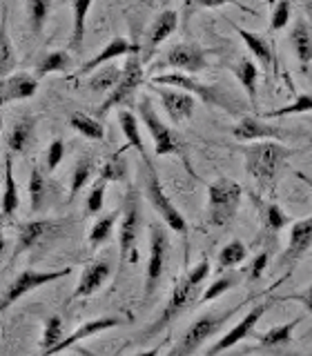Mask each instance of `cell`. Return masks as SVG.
Listing matches in <instances>:
<instances>
[{"label": "cell", "mask_w": 312, "mask_h": 356, "mask_svg": "<svg viewBox=\"0 0 312 356\" xmlns=\"http://www.w3.org/2000/svg\"><path fill=\"white\" fill-rule=\"evenodd\" d=\"M208 274H210V259H208V256H203L201 263L194 265L192 270H189L181 278V281L174 285L172 294H170V298H167V303H165L163 312L159 314V318H156L152 325L141 334L139 341H143V343L150 341L159 332H163L167 325H172L178 316H183L189 307L196 305L201 300V296H203V294H201V287H203V281L208 278Z\"/></svg>", "instance_id": "obj_1"}, {"label": "cell", "mask_w": 312, "mask_h": 356, "mask_svg": "<svg viewBox=\"0 0 312 356\" xmlns=\"http://www.w3.org/2000/svg\"><path fill=\"white\" fill-rule=\"evenodd\" d=\"M243 305H245V300L243 303H237L234 307L221 309V312H205L203 316H198L192 325L183 332V337L176 341V345L170 350L167 356H194L201 345H203L208 339L217 337V334L221 332V327L226 325V323L237 314Z\"/></svg>", "instance_id": "obj_2"}, {"label": "cell", "mask_w": 312, "mask_h": 356, "mask_svg": "<svg viewBox=\"0 0 312 356\" xmlns=\"http://www.w3.org/2000/svg\"><path fill=\"white\" fill-rule=\"evenodd\" d=\"M243 156H245V170L252 174L256 183L267 187V185H272L279 165L290 156V149L274 140H265V143H254L250 147H245Z\"/></svg>", "instance_id": "obj_3"}, {"label": "cell", "mask_w": 312, "mask_h": 356, "mask_svg": "<svg viewBox=\"0 0 312 356\" xmlns=\"http://www.w3.org/2000/svg\"><path fill=\"white\" fill-rule=\"evenodd\" d=\"M243 189L230 178H219L208 187V222L212 227H226L234 220L241 205Z\"/></svg>", "instance_id": "obj_4"}, {"label": "cell", "mask_w": 312, "mask_h": 356, "mask_svg": "<svg viewBox=\"0 0 312 356\" xmlns=\"http://www.w3.org/2000/svg\"><path fill=\"white\" fill-rule=\"evenodd\" d=\"M152 85L156 87H172V89H178V92H187L192 94L194 98H201L205 105H214V107H221L226 111H237V107H234V100H230V96L223 92L221 87L217 85H205L196 81L194 76L189 74H181V72H174V74H159L154 76Z\"/></svg>", "instance_id": "obj_5"}, {"label": "cell", "mask_w": 312, "mask_h": 356, "mask_svg": "<svg viewBox=\"0 0 312 356\" xmlns=\"http://www.w3.org/2000/svg\"><path fill=\"white\" fill-rule=\"evenodd\" d=\"M143 227V216H141V196L136 187L127 189L125 205H123V218H120V229H118V248H120V265L125 263H136L139 252H136V241Z\"/></svg>", "instance_id": "obj_6"}, {"label": "cell", "mask_w": 312, "mask_h": 356, "mask_svg": "<svg viewBox=\"0 0 312 356\" xmlns=\"http://www.w3.org/2000/svg\"><path fill=\"white\" fill-rule=\"evenodd\" d=\"M139 118L145 127H148L150 136H152V143H154V154L156 156H170V154H178L183 156V140L181 136L172 129L167 127L165 122L161 120V116L156 114V109L152 105V100L148 96H141L139 98Z\"/></svg>", "instance_id": "obj_7"}, {"label": "cell", "mask_w": 312, "mask_h": 356, "mask_svg": "<svg viewBox=\"0 0 312 356\" xmlns=\"http://www.w3.org/2000/svg\"><path fill=\"white\" fill-rule=\"evenodd\" d=\"M145 163V196L152 203V207L156 209V214L163 218V222L172 232H178V234H185L187 232V222L183 218V214L174 207V203L170 198H167L165 189L161 185V178H159V172H156L154 163L148 159L143 161Z\"/></svg>", "instance_id": "obj_8"}, {"label": "cell", "mask_w": 312, "mask_h": 356, "mask_svg": "<svg viewBox=\"0 0 312 356\" xmlns=\"http://www.w3.org/2000/svg\"><path fill=\"white\" fill-rule=\"evenodd\" d=\"M143 81H145L143 60H141V56H139V51H136V54L127 56L125 65H123V76H120V81H118V85L109 92V96L105 98V103L100 105L98 116H105L111 107L125 109V105L132 103V96H134V92H136V89L143 85Z\"/></svg>", "instance_id": "obj_9"}, {"label": "cell", "mask_w": 312, "mask_h": 356, "mask_svg": "<svg viewBox=\"0 0 312 356\" xmlns=\"http://www.w3.org/2000/svg\"><path fill=\"white\" fill-rule=\"evenodd\" d=\"M167 254H170V238L161 222H150V261L148 270H145V292L143 298L148 300L159 287L165 265H167Z\"/></svg>", "instance_id": "obj_10"}, {"label": "cell", "mask_w": 312, "mask_h": 356, "mask_svg": "<svg viewBox=\"0 0 312 356\" xmlns=\"http://www.w3.org/2000/svg\"><path fill=\"white\" fill-rule=\"evenodd\" d=\"M72 267H63V270H54V272H36V270H25L20 272L14 281H11L5 292H3V303H0V312H7L14 303H18V298H22L25 294L33 292L42 285H49L54 281H61V278L70 276Z\"/></svg>", "instance_id": "obj_11"}, {"label": "cell", "mask_w": 312, "mask_h": 356, "mask_svg": "<svg viewBox=\"0 0 312 356\" xmlns=\"http://www.w3.org/2000/svg\"><path fill=\"white\" fill-rule=\"evenodd\" d=\"M178 70L181 74H189L194 76L198 72H203L208 67V58H205V51L196 47V44H189V42H176L172 44L170 49L165 51L163 60H159L154 65V70Z\"/></svg>", "instance_id": "obj_12"}, {"label": "cell", "mask_w": 312, "mask_h": 356, "mask_svg": "<svg viewBox=\"0 0 312 356\" xmlns=\"http://www.w3.org/2000/svg\"><path fill=\"white\" fill-rule=\"evenodd\" d=\"M274 303V298H267V300H263V303H256V305H252L250 307V312L245 314L237 325H234L228 334H223V337L212 345V348L208 350V354L205 356H217V354H221V352H226V350H230L232 345H237L239 341H243V339H250L252 334H254V327H256V323H259L261 318H263V314L267 309H270V305Z\"/></svg>", "instance_id": "obj_13"}, {"label": "cell", "mask_w": 312, "mask_h": 356, "mask_svg": "<svg viewBox=\"0 0 312 356\" xmlns=\"http://www.w3.org/2000/svg\"><path fill=\"white\" fill-rule=\"evenodd\" d=\"M312 248V216L297 220L292 227H290V238H288V248L281 256V265L292 267L299 259H304V254Z\"/></svg>", "instance_id": "obj_14"}, {"label": "cell", "mask_w": 312, "mask_h": 356, "mask_svg": "<svg viewBox=\"0 0 312 356\" xmlns=\"http://www.w3.org/2000/svg\"><path fill=\"white\" fill-rule=\"evenodd\" d=\"M232 136L248 143V140H281L286 138V131L279 129L276 125H267L265 120L254 118V116H243L232 129Z\"/></svg>", "instance_id": "obj_15"}, {"label": "cell", "mask_w": 312, "mask_h": 356, "mask_svg": "<svg viewBox=\"0 0 312 356\" xmlns=\"http://www.w3.org/2000/svg\"><path fill=\"white\" fill-rule=\"evenodd\" d=\"M156 92H159L165 114L170 116L172 122L178 125V122L192 118L194 109H196V98L192 94L178 92V89H170V87H161V89H156Z\"/></svg>", "instance_id": "obj_16"}, {"label": "cell", "mask_w": 312, "mask_h": 356, "mask_svg": "<svg viewBox=\"0 0 312 356\" xmlns=\"http://www.w3.org/2000/svg\"><path fill=\"white\" fill-rule=\"evenodd\" d=\"M109 276H111V261L109 259H96L94 263H89L85 267L81 281H78V285L74 289L72 300L92 296L94 292H98V289L103 287V283Z\"/></svg>", "instance_id": "obj_17"}, {"label": "cell", "mask_w": 312, "mask_h": 356, "mask_svg": "<svg viewBox=\"0 0 312 356\" xmlns=\"http://www.w3.org/2000/svg\"><path fill=\"white\" fill-rule=\"evenodd\" d=\"M123 323V318L118 316H100V318H94V321H87L83 323L81 327H78L74 334H70L67 339H63L56 348L47 350V352H42L40 356H54V354H61L63 350L67 348H72V345L76 343H81L83 339H89V337H94V334H100V332H105V330H111V327H118Z\"/></svg>", "instance_id": "obj_18"}, {"label": "cell", "mask_w": 312, "mask_h": 356, "mask_svg": "<svg viewBox=\"0 0 312 356\" xmlns=\"http://www.w3.org/2000/svg\"><path fill=\"white\" fill-rule=\"evenodd\" d=\"M176 27H178V14L174 9H165L152 20V25L148 29V47H145L143 63H148L152 58V56L156 54V47H159L167 36H172V31Z\"/></svg>", "instance_id": "obj_19"}, {"label": "cell", "mask_w": 312, "mask_h": 356, "mask_svg": "<svg viewBox=\"0 0 312 356\" xmlns=\"http://www.w3.org/2000/svg\"><path fill=\"white\" fill-rule=\"evenodd\" d=\"M0 92H3V103H11V100H25L31 98L38 92V78L25 74V72H16L7 78H3V85H0Z\"/></svg>", "instance_id": "obj_20"}, {"label": "cell", "mask_w": 312, "mask_h": 356, "mask_svg": "<svg viewBox=\"0 0 312 356\" xmlns=\"http://www.w3.org/2000/svg\"><path fill=\"white\" fill-rule=\"evenodd\" d=\"M136 51H141V47L139 44H132L127 38H123V36H114L111 38L103 49H100L92 60H87L81 70H78V74H89V72H94L96 67H103L105 63H109V60H114V58H118V56H132V54H136Z\"/></svg>", "instance_id": "obj_21"}, {"label": "cell", "mask_w": 312, "mask_h": 356, "mask_svg": "<svg viewBox=\"0 0 312 356\" xmlns=\"http://www.w3.org/2000/svg\"><path fill=\"white\" fill-rule=\"evenodd\" d=\"M56 227V222L52 220H29V222H22L18 227V238H16V248H14V256L11 259H18L22 252L31 250L33 245L40 243L42 236H47V234Z\"/></svg>", "instance_id": "obj_22"}, {"label": "cell", "mask_w": 312, "mask_h": 356, "mask_svg": "<svg viewBox=\"0 0 312 356\" xmlns=\"http://www.w3.org/2000/svg\"><path fill=\"white\" fill-rule=\"evenodd\" d=\"M33 134H36V118L33 116H22L14 122V127L7 134V147L9 152L22 154L27 152V147L33 140Z\"/></svg>", "instance_id": "obj_23"}, {"label": "cell", "mask_w": 312, "mask_h": 356, "mask_svg": "<svg viewBox=\"0 0 312 356\" xmlns=\"http://www.w3.org/2000/svg\"><path fill=\"white\" fill-rule=\"evenodd\" d=\"M234 29H237L241 40L245 42V47L250 49V54L261 63L263 70L265 72L270 70V67L274 65V54H272V47H270V42H267V38L261 36V33H254V31L243 29V27H234Z\"/></svg>", "instance_id": "obj_24"}, {"label": "cell", "mask_w": 312, "mask_h": 356, "mask_svg": "<svg viewBox=\"0 0 312 356\" xmlns=\"http://www.w3.org/2000/svg\"><path fill=\"white\" fill-rule=\"evenodd\" d=\"M18 185L14 178V161H11V152L5 154V192H3V222H9L18 211Z\"/></svg>", "instance_id": "obj_25"}, {"label": "cell", "mask_w": 312, "mask_h": 356, "mask_svg": "<svg viewBox=\"0 0 312 356\" xmlns=\"http://www.w3.org/2000/svg\"><path fill=\"white\" fill-rule=\"evenodd\" d=\"M118 125L123 129V136H125L127 145L125 147H134L143 161H148L150 156L145 152V145H143V136H141V129H139V118L132 114L130 109H118Z\"/></svg>", "instance_id": "obj_26"}, {"label": "cell", "mask_w": 312, "mask_h": 356, "mask_svg": "<svg viewBox=\"0 0 312 356\" xmlns=\"http://www.w3.org/2000/svg\"><path fill=\"white\" fill-rule=\"evenodd\" d=\"M16 67V51L11 44L9 31H7V7L3 5V16H0V76H11Z\"/></svg>", "instance_id": "obj_27"}, {"label": "cell", "mask_w": 312, "mask_h": 356, "mask_svg": "<svg viewBox=\"0 0 312 356\" xmlns=\"http://www.w3.org/2000/svg\"><path fill=\"white\" fill-rule=\"evenodd\" d=\"M72 11H74V29H72V38H70V49L81 51L83 40H85L87 16H89V11H92V0H76L72 5Z\"/></svg>", "instance_id": "obj_28"}, {"label": "cell", "mask_w": 312, "mask_h": 356, "mask_svg": "<svg viewBox=\"0 0 312 356\" xmlns=\"http://www.w3.org/2000/svg\"><path fill=\"white\" fill-rule=\"evenodd\" d=\"M234 76H237V81L243 85V89L248 92L250 96V105L256 107V78H259V72H256V65L250 60V58H239V63L234 65Z\"/></svg>", "instance_id": "obj_29"}, {"label": "cell", "mask_w": 312, "mask_h": 356, "mask_svg": "<svg viewBox=\"0 0 312 356\" xmlns=\"http://www.w3.org/2000/svg\"><path fill=\"white\" fill-rule=\"evenodd\" d=\"M96 172V161H94V156H89V154H83L81 159L76 161L74 165V172H72V187H70V196L74 198L81 189L92 181V176Z\"/></svg>", "instance_id": "obj_30"}, {"label": "cell", "mask_w": 312, "mask_h": 356, "mask_svg": "<svg viewBox=\"0 0 312 356\" xmlns=\"http://www.w3.org/2000/svg\"><path fill=\"white\" fill-rule=\"evenodd\" d=\"M290 40H292V49H295V54H297V58H299L301 67L310 65V60H312V36H310L308 25H306L304 20L297 22V25H295Z\"/></svg>", "instance_id": "obj_31"}, {"label": "cell", "mask_w": 312, "mask_h": 356, "mask_svg": "<svg viewBox=\"0 0 312 356\" xmlns=\"http://www.w3.org/2000/svg\"><path fill=\"white\" fill-rule=\"evenodd\" d=\"M70 65H72V58H70V54H67V51H63V49L47 51L36 65V78L40 81L42 76H49L54 72H65Z\"/></svg>", "instance_id": "obj_32"}, {"label": "cell", "mask_w": 312, "mask_h": 356, "mask_svg": "<svg viewBox=\"0 0 312 356\" xmlns=\"http://www.w3.org/2000/svg\"><path fill=\"white\" fill-rule=\"evenodd\" d=\"M70 125L72 129H76L78 134H83L89 140H103L105 138V127L100 122L87 114H81V111H74L70 116Z\"/></svg>", "instance_id": "obj_33"}, {"label": "cell", "mask_w": 312, "mask_h": 356, "mask_svg": "<svg viewBox=\"0 0 312 356\" xmlns=\"http://www.w3.org/2000/svg\"><path fill=\"white\" fill-rule=\"evenodd\" d=\"M120 76H123V67L118 65H107L103 67L100 72H94L92 78H89V83L87 87L92 89V92H107V89H114L120 81Z\"/></svg>", "instance_id": "obj_34"}, {"label": "cell", "mask_w": 312, "mask_h": 356, "mask_svg": "<svg viewBox=\"0 0 312 356\" xmlns=\"http://www.w3.org/2000/svg\"><path fill=\"white\" fill-rule=\"evenodd\" d=\"M299 316L292 318V321H288L286 325H276L272 330H267L265 334H259V345L261 348H276V345H283V343H290V339H292V332L295 327L299 325Z\"/></svg>", "instance_id": "obj_35"}, {"label": "cell", "mask_w": 312, "mask_h": 356, "mask_svg": "<svg viewBox=\"0 0 312 356\" xmlns=\"http://www.w3.org/2000/svg\"><path fill=\"white\" fill-rule=\"evenodd\" d=\"M245 259H248V248H245V243L241 241H230L226 248L221 250L219 259H217V265L219 270H232V267L241 265Z\"/></svg>", "instance_id": "obj_36"}, {"label": "cell", "mask_w": 312, "mask_h": 356, "mask_svg": "<svg viewBox=\"0 0 312 356\" xmlns=\"http://www.w3.org/2000/svg\"><path fill=\"white\" fill-rule=\"evenodd\" d=\"M120 214H123L120 209H114V211H109V214H105L103 218H98L94 222L92 232H89V245H92V248H98V245H103L111 236V232H114V225H116Z\"/></svg>", "instance_id": "obj_37"}, {"label": "cell", "mask_w": 312, "mask_h": 356, "mask_svg": "<svg viewBox=\"0 0 312 356\" xmlns=\"http://www.w3.org/2000/svg\"><path fill=\"white\" fill-rule=\"evenodd\" d=\"M239 283H241V274H239V272H228V274H223V276H219L212 285H208V289L203 292V296H201L198 303H210V300L219 298L223 292H228V289L237 287Z\"/></svg>", "instance_id": "obj_38"}, {"label": "cell", "mask_w": 312, "mask_h": 356, "mask_svg": "<svg viewBox=\"0 0 312 356\" xmlns=\"http://www.w3.org/2000/svg\"><path fill=\"white\" fill-rule=\"evenodd\" d=\"M45 189H47V181H45L42 170L40 167H31V174H29V207H31V211H38L42 207Z\"/></svg>", "instance_id": "obj_39"}, {"label": "cell", "mask_w": 312, "mask_h": 356, "mask_svg": "<svg viewBox=\"0 0 312 356\" xmlns=\"http://www.w3.org/2000/svg\"><path fill=\"white\" fill-rule=\"evenodd\" d=\"M123 152L125 149L109 156L107 163L103 165V170H100L98 178H103L105 183H116V181H123V178H127V161H123Z\"/></svg>", "instance_id": "obj_40"}, {"label": "cell", "mask_w": 312, "mask_h": 356, "mask_svg": "<svg viewBox=\"0 0 312 356\" xmlns=\"http://www.w3.org/2000/svg\"><path fill=\"white\" fill-rule=\"evenodd\" d=\"M52 11V3H47V0H29L27 3V16H29V29L31 33H38L42 31L45 27V20H47Z\"/></svg>", "instance_id": "obj_41"}, {"label": "cell", "mask_w": 312, "mask_h": 356, "mask_svg": "<svg viewBox=\"0 0 312 356\" xmlns=\"http://www.w3.org/2000/svg\"><path fill=\"white\" fill-rule=\"evenodd\" d=\"M61 341H63V321H61V316H49L45 321L40 348H42V352H47V350L56 348Z\"/></svg>", "instance_id": "obj_42"}, {"label": "cell", "mask_w": 312, "mask_h": 356, "mask_svg": "<svg viewBox=\"0 0 312 356\" xmlns=\"http://www.w3.org/2000/svg\"><path fill=\"white\" fill-rule=\"evenodd\" d=\"M304 111H312V92L301 94L295 103L286 107H279L272 111H265V118H281V116H292V114H304Z\"/></svg>", "instance_id": "obj_43"}, {"label": "cell", "mask_w": 312, "mask_h": 356, "mask_svg": "<svg viewBox=\"0 0 312 356\" xmlns=\"http://www.w3.org/2000/svg\"><path fill=\"white\" fill-rule=\"evenodd\" d=\"M263 218H265V227H267V232H279V229H283L286 225H288V216H286V211L279 207L276 203H270V205H265V214H263Z\"/></svg>", "instance_id": "obj_44"}, {"label": "cell", "mask_w": 312, "mask_h": 356, "mask_svg": "<svg viewBox=\"0 0 312 356\" xmlns=\"http://www.w3.org/2000/svg\"><path fill=\"white\" fill-rule=\"evenodd\" d=\"M105 189H107V183L103 181V178H98V181L94 183V187L89 189V196H87V203H85L87 214H98V211L103 209Z\"/></svg>", "instance_id": "obj_45"}, {"label": "cell", "mask_w": 312, "mask_h": 356, "mask_svg": "<svg viewBox=\"0 0 312 356\" xmlns=\"http://www.w3.org/2000/svg\"><path fill=\"white\" fill-rule=\"evenodd\" d=\"M290 9H292L290 0H281V3H274L272 5V16H270V29L272 31H279V29H283L288 25Z\"/></svg>", "instance_id": "obj_46"}, {"label": "cell", "mask_w": 312, "mask_h": 356, "mask_svg": "<svg viewBox=\"0 0 312 356\" xmlns=\"http://www.w3.org/2000/svg\"><path fill=\"white\" fill-rule=\"evenodd\" d=\"M63 156H65V145H63V140H61V138L52 140L49 152H47V172H54L56 167L61 165Z\"/></svg>", "instance_id": "obj_47"}, {"label": "cell", "mask_w": 312, "mask_h": 356, "mask_svg": "<svg viewBox=\"0 0 312 356\" xmlns=\"http://www.w3.org/2000/svg\"><path fill=\"white\" fill-rule=\"evenodd\" d=\"M267 270V252H261L254 256V261L250 263V272H248V278L250 281H259V278L265 274Z\"/></svg>", "instance_id": "obj_48"}, {"label": "cell", "mask_w": 312, "mask_h": 356, "mask_svg": "<svg viewBox=\"0 0 312 356\" xmlns=\"http://www.w3.org/2000/svg\"><path fill=\"white\" fill-rule=\"evenodd\" d=\"M281 300H299V303H304V307L312 314V283L308 285L306 292H301V294H290V296H286V298H281Z\"/></svg>", "instance_id": "obj_49"}, {"label": "cell", "mask_w": 312, "mask_h": 356, "mask_svg": "<svg viewBox=\"0 0 312 356\" xmlns=\"http://www.w3.org/2000/svg\"><path fill=\"white\" fill-rule=\"evenodd\" d=\"M295 176L299 178V181H301V183H306V185H308V187L312 189V178H310L308 174H304V172H299V170H295Z\"/></svg>", "instance_id": "obj_50"}, {"label": "cell", "mask_w": 312, "mask_h": 356, "mask_svg": "<svg viewBox=\"0 0 312 356\" xmlns=\"http://www.w3.org/2000/svg\"><path fill=\"white\" fill-rule=\"evenodd\" d=\"M159 352H161V348H152V350L141 352V354H136V356H159Z\"/></svg>", "instance_id": "obj_51"}]
</instances>
